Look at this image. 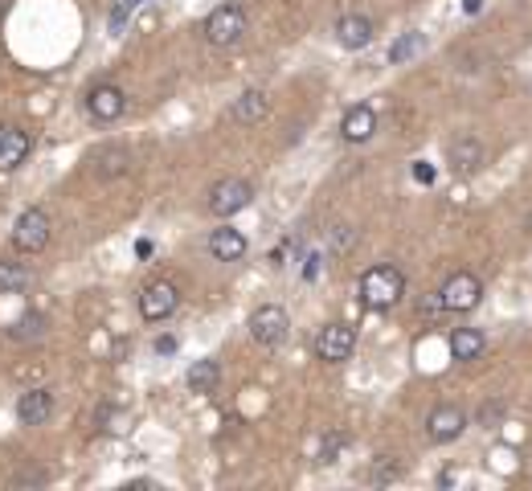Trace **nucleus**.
Listing matches in <instances>:
<instances>
[{
  "instance_id": "obj_22",
  "label": "nucleus",
  "mask_w": 532,
  "mask_h": 491,
  "mask_svg": "<svg viewBox=\"0 0 532 491\" xmlns=\"http://www.w3.org/2000/svg\"><path fill=\"white\" fill-rule=\"evenodd\" d=\"M422 46H426L422 33H401V38H397L393 46H389V62H393V66H401V62L414 58V54H418Z\"/></svg>"
},
{
  "instance_id": "obj_8",
  "label": "nucleus",
  "mask_w": 532,
  "mask_h": 491,
  "mask_svg": "<svg viewBox=\"0 0 532 491\" xmlns=\"http://www.w3.org/2000/svg\"><path fill=\"white\" fill-rule=\"evenodd\" d=\"M176 303H181V291H176V283L156 279V283H148L144 295H139V316H144L148 324H160V319H168L176 311Z\"/></svg>"
},
{
  "instance_id": "obj_28",
  "label": "nucleus",
  "mask_w": 532,
  "mask_h": 491,
  "mask_svg": "<svg viewBox=\"0 0 532 491\" xmlns=\"http://www.w3.org/2000/svg\"><path fill=\"white\" fill-rule=\"evenodd\" d=\"M13 483H17V487H21V483H46V471H21Z\"/></svg>"
},
{
  "instance_id": "obj_20",
  "label": "nucleus",
  "mask_w": 532,
  "mask_h": 491,
  "mask_svg": "<svg viewBox=\"0 0 532 491\" xmlns=\"http://www.w3.org/2000/svg\"><path fill=\"white\" fill-rule=\"evenodd\" d=\"M217 381H222V368H217V360H197V365L189 368V389H193V394H213V389H217Z\"/></svg>"
},
{
  "instance_id": "obj_6",
  "label": "nucleus",
  "mask_w": 532,
  "mask_h": 491,
  "mask_svg": "<svg viewBox=\"0 0 532 491\" xmlns=\"http://www.w3.org/2000/svg\"><path fill=\"white\" fill-rule=\"evenodd\" d=\"M287 332H291V319L279 303H262L250 316V336L258 340L262 348H279L283 340H287Z\"/></svg>"
},
{
  "instance_id": "obj_31",
  "label": "nucleus",
  "mask_w": 532,
  "mask_h": 491,
  "mask_svg": "<svg viewBox=\"0 0 532 491\" xmlns=\"http://www.w3.org/2000/svg\"><path fill=\"white\" fill-rule=\"evenodd\" d=\"M123 4H127V9H131V13H136L139 4H144V0H123Z\"/></svg>"
},
{
  "instance_id": "obj_21",
  "label": "nucleus",
  "mask_w": 532,
  "mask_h": 491,
  "mask_svg": "<svg viewBox=\"0 0 532 491\" xmlns=\"http://www.w3.org/2000/svg\"><path fill=\"white\" fill-rule=\"evenodd\" d=\"M30 283V270L13 258H0V291H21Z\"/></svg>"
},
{
  "instance_id": "obj_13",
  "label": "nucleus",
  "mask_w": 532,
  "mask_h": 491,
  "mask_svg": "<svg viewBox=\"0 0 532 491\" xmlns=\"http://www.w3.org/2000/svg\"><path fill=\"white\" fill-rule=\"evenodd\" d=\"M484 160H487V152H484V144H479L475 135H459L455 144H451V168H455V173L471 176V173L484 168Z\"/></svg>"
},
{
  "instance_id": "obj_14",
  "label": "nucleus",
  "mask_w": 532,
  "mask_h": 491,
  "mask_svg": "<svg viewBox=\"0 0 532 491\" xmlns=\"http://www.w3.org/2000/svg\"><path fill=\"white\" fill-rule=\"evenodd\" d=\"M30 156V135L21 127H0V173H13L21 168Z\"/></svg>"
},
{
  "instance_id": "obj_7",
  "label": "nucleus",
  "mask_w": 532,
  "mask_h": 491,
  "mask_svg": "<svg viewBox=\"0 0 532 491\" xmlns=\"http://www.w3.org/2000/svg\"><path fill=\"white\" fill-rule=\"evenodd\" d=\"M352 348H357V327L352 324H328L319 327L316 336V357L328 360V365H340V360L352 357Z\"/></svg>"
},
{
  "instance_id": "obj_23",
  "label": "nucleus",
  "mask_w": 532,
  "mask_h": 491,
  "mask_svg": "<svg viewBox=\"0 0 532 491\" xmlns=\"http://www.w3.org/2000/svg\"><path fill=\"white\" fill-rule=\"evenodd\" d=\"M41 324H46V319H41V316H25V319H21V324H13V332H9V336H13V340H30V336H41Z\"/></svg>"
},
{
  "instance_id": "obj_18",
  "label": "nucleus",
  "mask_w": 532,
  "mask_h": 491,
  "mask_svg": "<svg viewBox=\"0 0 532 491\" xmlns=\"http://www.w3.org/2000/svg\"><path fill=\"white\" fill-rule=\"evenodd\" d=\"M209 254L217 262H238L246 254V238L238 230H230V225H225V230H213L209 233Z\"/></svg>"
},
{
  "instance_id": "obj_5",
  "label": "nucleus",
  "mask_w": 532,
  "mask_h": 491,
  "mask_svg": "<svg viewBox=\"0 0 532 491\" xmlns=\"http://www.w3.org/2000/svg\"><path fill=\"white\" fill-rule=\"evenodd\" d=\"M13 246L21 254H38L49 246V213L46 209H25L13 225Z\"/></svg>"
},
{
  "instance_id": "obj_12",
  "label": "nucleus",
  "mask_w": 532,
  "mask_h": 491,
  "mask_svg": "<svg viewBox=\"0 0 532 491\" xmlns=\"http://www.w3.org/2000/svg\"><path fill=\"white\" fill-rule=\"evenodd\" d=\"M373 131H377V111L365 103L349 106L344 119H340V135H344L349 144H365V140H373Z\"/></svg>"
},
{
  "instance_id": "obj_26",
  "label": "nucleus",
  "mask_w": 532,
  "mask_h": 491,
  "mask_svg": "<svg viewBox=\"0 0 532 491\" xmlns=\"http://www.w3.org/2000/svg\"><path fill=\"white\" fill-rule=\"evenodd\" d=\"M414 181L430 184V181H435V168H430V164H426V160H418V164H414Z\"/></svg>"
},
{
  "instance_id": "obj_3",
  "label": "nucleus",
  "mask_w": 532,
  "mask_h": 491,
  "mask_svg": "<svg viewBox=\"0 0 532 491\" xmlns=\"http://www.w3.org/2000/svg\"><path fill=\"white\" fill-rule=\"evenodd\" d=\"M254 201V189L250 181H242V176H225V181H217L209 189V213L213 217H233V213H242L246 205Z\"/></svg>"
},
{
  "instance_id": "obj_15",
  "label": "nucleus",
  "mask_w": 532,
  "mask_h": 491,
  "mask_svg": "<svg viewBox=\"0 0 532 491\" xmlns=\"http://www.w3.org/2000/svg\"><path fill=\"white\" fill-rule=\"evenodd\" d=\"M336 41L344 49H365L368 41H373V21L360 17V13H344V17L336 21Z\"/></svg>"
},
{
  "instance_id": "obj_1",
  "label": "nucleus",
  "mask_w": 532,
  "mask_h": 491,
  "mask_svg": "<svg viewBox=\"0 0 532 491\" xmlns=\"http://www.w3.org/2000/svg\"><path fill=\"white\" fill-rule=\"evenodd\" d=\"M401 295H406V275L397 267H389V262L368 267L365 275H360V303H365V308L389 311L401 303Z\"/></svg>"
},
{
  "instance_id": "obj_2",
  "label": "nucleus",
  "mask_w": 532,
  "mask_h": 491,
  "mask_svg": "<svg viewBox=\"0 0 532 491\" xmlns=\"http://www.w3.org/2000/svg\"><path fill=\"white\" fill-rule=\"evenodd\" d=\"M479 299H484V283L475 279L471 270H455V275L443 283V291H438V308L443 311H475Z\"/></svg>"
},
{
  "instance_id": "obj_24",
  "label": "nucleus",
  "mask_w": 532,
  "mask_h": 491,
  "mask_svg": "<svg viewBox=\"0 0 532 491\" xmlns=\"http://www.w3.org/2000/svg\"><path fill=\"white\" fill-rule=\"evenodd\" d=\"M349 443L344 434H332L328 443H324V451H319V462H336V454H340V446Z\"/></svg>"
},
{
  "instance_id": "obj_11",
  "label": "nucleus",
  "mask_w": 532,
  "mask_h": 491,
  "mask_svg": "<svg viewBox=\"0 0 532 491\" xmlns=\"http://www.w3.org/2000/svg\"><path fill=\"white\" fill-rule=\"evenodd\" d=\"M54 414V394L49 389H25L17 397V422L21 426H46Z\"/></svg>"
},
{
  "instance_id": "obj_10",
  "label": "nucleus",
  "mask_w": 532,
  "mask_h": 491,
  "mask_svg": "<svg viewBox=\"0 0 532 491\" xmlns=\"http://www.w3.org/2000/svg\"><path fill=\"white\" fill-rule=\"evenodd\" d=\"M87 111H90L95 123H115V119L127 111V95L115 87V82H98V87L87 95Z\"/></svg>"
},
{
  "instance_id": "obj_27",
  "label": "nucleus",
  "mask_w": 532,
  "mask_h": 491,
  "mask_svg": "<svg viewBox=\"0 0 532 491\" xmlns=\"http://www.w3.org/2000/svg\"><path fill=\"white\" fill-rule=\"evenodd\" d=\"M479 422H484V426L500 422V405H484V410H479Z\"/></svg>"
},
{
  "instance_id": "obj_25",
  "label": "nucleus",
  "mask_w": 532,
  "mask_h": 491,
  "mask_svg": "<svg viewBox=\"0 0 532 491\" xmlns=\"http://www.w3.org/2000/svg\"><path fill=\"white\" fill-rule=\"evenodd\" d=\"M393 475H397V462L377 459V467H373V483H385V479H393Z\"/></svg>"
},
{
  "instance_id": "obj_9",
  "label": "nucleus",
  "mask_w": 532,
  "mask_h": 491,
  "mask_svg": "<svg viewBox=\"0 0 532 491\" xmlns=\"http://www.w3.org/2000/svg\"><path fill=\"white\" fill-rule=\"evenodd\" d=\"M463 430H467V414L459 410V405H435V410H430V418H426V438H430V443H438V446L455 443Z\"/></svg>"
},
{
  "instance_id": "obj_17",
  "label": "nucleus",
  "mask_w": 532,
  "mask_h": 491,
  "mask_svg": "<svg viewBox=\"0 0 532 491\" xmlns=\"http://www.w3.org/2000/svg\"><path fill=\"white\" fill-rule=\"evenodd\" d=\"M484 348H487V336L479 327H455V332H451V357L463 360V365L484 357Z\"/></svg>"
},
{
  "instance_id": "obj_4",
  "label": "nucleus",
  "mask_w": 532,
  "mask_h": 491,
  "mask_svg": "<svg viewBox=\"0 0 532 491\" xmlns=\"http://www.w3.org/2000/svg\"><path fill=\"white\" fill-rule=\"evenodd\" d=\"M246 33V13L242 4H222L205 17V41L209 46H238Z\"/></svg>"
},
{
  "instance_id": "obj_19",
  "label": "nucleus",
  "mask_w": 532,
  "mask_h": 491,
  "mask_svg": "<svg viewBox=\"0 0 532 491\" xmlns=\"http://www.w3.org/2000/svg\"><path fill=\"white\" fill-rule=\"evenodd\" d=\"M90 164H95V173L106 181V176H119L131 168V152H127V148H103V152L90 156Z\"/></svg>"
},
{
  "instance_id": "obj_30",
  "label": "nucleus",
  "mask_w": 532,
  "mask_h": 491,
  "mask_svg": "<svg viewBox=\"0 0 532 491\" xmlns=\"http://www.w3.org/2000/svg\"><path fill=\"white\" fill-rule=\"evenodd\" d=\"M484 9V0H463V13H479Z\"/></svg>"
},
{
  "instance_id": "obj_29",
  "label": "nucleus",
  "mask_w": 532,
  "mask_h": 491,
  "mask_svg": "<svg viewBox=\"0 0 532 491\" xmlns=\"http://www.w3.org/2000/svg\"><path fill=\"white\" fill-rule=\"evenodd\" d=\"M173 348H176V340H156V352H160V357H165V352H173Z\"/></svg>"
},
{
  "instance_id": "obj_16",
  "label": "nucleus",
  "mask_w": 532,
  "mask_h": 491,
  "mask_svg": "<svg viewBox=\"0 0 532 491\" xmlns=\"http://www.w3.org/2000/svg\"><path fill=\"white\" fill-rule=\"evenodd\" d=\"M266 111H271V98L262 95V90H246V95L233 98L230 119H233V123H242V127H250V123H262Z\"/></svg>"
}]
</instances>
